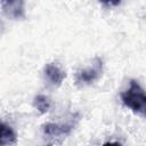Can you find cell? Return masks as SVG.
I'll list each match as a JSON object with an SVG mask.
<instances>
[{
  "label": "cell",
  "instance_id": "5b68a950",
  "mask_svg": "<svg viewBox=\"0 0 146 146\" xmlns=\"http://www.w3.org/2000/svg\"><path fill=\"white\" fill-rule=\"evenodd\" d=\"M43 74L46 80L54 87L60 86L66 78L65 71L57 63H48L43 68Z\"/></svg>",
  "mask_w": 146,
  "mask_h": 146
},
{
  "label": "cell",
  "instance_id": "52a82bcc",
  "mask_svg": "<svg viewBox=\"0 0 146 146\" xmlns=\"http://www.w3.org/2000/svg\"><path fill=\"white\" fill-rule=\"evenodd\" d=\"M33 105L34 107L41 113V114H44L47 113L50 107H51V102L50 99L44 96V95H38L34 97V100H33Z\"/></svg>",
  "mask_w": 146,
  "mask_h": 146
},
{
  "label": "cell",
  "instance_id": "6da1fadb",
  "mask_svg": "<svg viewBox=\"0 0 146 146\" xmlns=\"http://www.w3.org/2000/svg\"><path fill=\"white\" fill-rule=\"evenodd\" d=\"M122 103L133 113L146 117V91L136 80H131L129 88L121 94Z\"/></svg>",
  "mask_w": 146,
  "mask_h": 146
},
{
  "label": "cell",
  "instance_id": "277c9868",
  "mask_svg": "<svg viewBox=\"0 0 146 146\" xmlns=\"http://www.w3.org/2000/svg\"><path fill=\"white\" fill-rule=\"evenodd\" d=\"M3 14L10 19H23L25 17L24 0H1Z\"/></svg>",
  "mask_w": 146,
  "mask_h": 146
},
{
  "label": "cell",
  "instance_id": "8992f818",
  "mask_svg": "<svg viewBox=\"0 0 146 146\" xmlns=\"http://www.w3.org/2000/svg\"><path fill=\"white\" fill-rule=\"evenodd\" d=\"M17 141V137L13 128L5 122L0 125V145L7 146V145H15Z\"/></svg>",
  "mask_w": 146,
  "mask_h": 146
},
{
  "label": "cell",
  "instance_id": "ba28073f",
  "mask_svg": "<svg viewBox=\"0 0 146 146\" xmlns=\"http://www.w3.org/2000/svg\"><path fill=\"white\" fill-rule=\"evenodd\" d=\"M102 3H104L105 6H110V7H114V6H117L121 0H99Z\"/></svg>",
  "mask_w": 146,
  "mask_h": 146
},
{
  "label": "cell",
  "instance_id": "3957f363",
  "mask_svg": "<svg viewBox=\"0 0 146 146\" xmlns=\"http://www.w3.org/2000/svg\"><path fill=\"white\" fill-rule=\"evenodd\" d=\"M74 128L73 122H66V123H54V122H47L42 125L43 135L49 139H63L66 136L71 133V131Z\"/></svg>",
  "mask_w": 146,
  "mask_h": 146
},
{
  "label": "cell",
  "instance_id": "7a4b0ae2",
  "mask_svg": "<svg viewBox=\"0 0 146 146\" xmlns=\"http://www.w3.org/2000/svg\"><path fill=\"white\" fill-rule=\"evenodd\" d=\"M102 73H103V60L99 57H96L94 58L91 65L76 71L74 75L75 84L80 88L90 86L102 76Z\"/></svg>",
  "mask_w": 146,
  "mask_h": 146
}]
</instances>
